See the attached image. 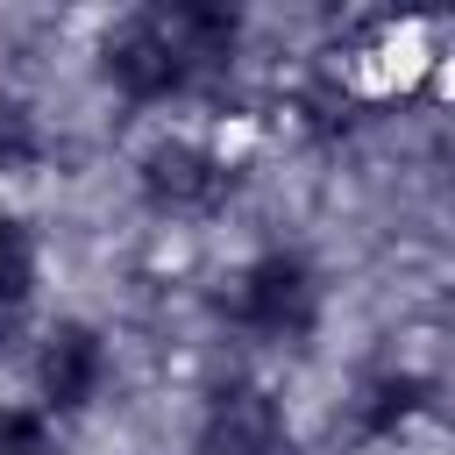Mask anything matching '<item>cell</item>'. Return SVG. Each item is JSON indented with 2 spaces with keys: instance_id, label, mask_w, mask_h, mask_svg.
Wrapping results in <instances>:
<instances>
[{
  "instance_id": "obj_5",
  "label": "cell",
  "mask_w": 455,
  "mask_h": 455,
  "mask_svg": "<svg viewBox=\"0 0 455 455\" xmlns=\"http://www.w3.org/2000/svg\"><path fill=\"white\" fill-rule=\"evenodd\" d=\"M107 377V341L85 327V320H64L43 334V355H36V384H43V405L50 412H85L92 391Z\"/></svg>"
},
{
  "instance_id": "obj_10",
  "label": "cell",
  "mask_w": 455,
  "mask_h": 455,
  "mask_svg": "<svg viewBox=\"0 0 455 455\" xmlns=\"http://www.w3.org/2000/svg\"><path fill=\"white\" fill-rule=\"evenodd\" d=\"M412 398H419V384H412V377H384V384L370 391V412H363V427H370V434L398 427V419L412 412Z\"/></svg>"
},
{
  "instance_id": "obj_2",
  "label": "cell",
  "mask_w": 455,
  "mask_h": 455,
  "mask_svg": "<svg viewBox=\"0 0 455 455\" xmlns=\"http://www.w3.org/2000/svg\"><path fill=\"white\" fill-rule=\"evenodd\" d=\"M135 171H142V192H149L156 206H171V213H206V206H220L228 185H235V171H228L206 142H185V135L149 142Z\"/></svg>"
},
{
  "instance_id": "obj_7",
  "label": "cell",
  "mask_w": 455,
  "mask_h": 455,
  "mask_svg": "<svg viewBox=\"0 0 455 455\" xmlns=\"http://www.w3.org/2000/svg\"><path fill=\"white\" fill-rule=\"evenodd\" d=\"M36 291V242L21 220H0V320H14Z\"/></svg>"
},
{
  "instance_id": "obj_4",
  "label": "cell",
  "mask_w": 455,
  "mask_h": 455,
  "mask_svg": "<svg viewBox=\"0 0 455 455\" xmlns=\"http://www.w3.org/2000/svg\"><path fill=\"white\" fill-rule=\"evenodd\" d=\"M206 455H291V427L263 384H220L206 405Z\"/></svg>"
},
{
  "instance_id": "obj_6",
  "label": "cell",
  "mask_w": 455,
  "mask_h": 455,
  "mask_svg": "<svg viewBox=\"0 0 455 455\" xmlns=\"http://www.w3.org/2000/svg\"><path fill=\"white\" fill-rule=\"evenodd\" d=\"M156 14H164V36H171L185 78L220 71V64L235 57V43H242V21H235L228 7H156Z\"/></svg>"
},
{
  "instance_id": "obj_9",
  "label": "cell",
  "mask_w": 455,
  "mask_h": 455,
  "mask_svg": "<svg viewBox=\"0 0 455 455\" xmlns=\"http://www.w3.org/2000/svg\"><path fill=\"white\" fill-rule=\"evenodd\" d=\"M0 455H57L50 419L28 405H0Z\"/></svg>"
},
{
  "instance_id": "obj_3",
  "label": "cell",
  "mask_w": 455,
  "mask_h": 455,
  "mask_svg": "<svg viewBox=\"0 0 455 455\" xmlns=\"http://www.w3.org/2000/svg\"><path fill=\"white\" fill-rule=\"evenodd\" d=\"M100 64H107V78H114L128 100H171V92L192 85L185 64H178V50H171V36H164V14H128V21L107 36Z\"/></svg>"
},
{
  "instance_id": "obj_8",
  "label": "cell",
  "mask_w": 455,
  "mask_h": 455,
  "mask_svg": "<svg viewBox=\"0 0 455 455\" xmlns=\"http://www.w3.org/2000/svg\"><path fill=\"white\" fill-rule=\"evenodd\" d=\"M36 156H43V135H36L28 107H21V100H0V171H21V164H36Z\"/></svg>"
},
{
  "instance_id": "obj_1",
  "label": "cell",
  "mask_w": 455,
  "mask_h": 455,
  "mask_svg": "<svg viewBox=\"0 0 455 455\" xmlns=\"http://www.w3.org/2000/svg\"><path fill=\"white\" fill-rule=\"evenodd\" d=\"M235 320L263 341H306L320 320V277L291 249H263L235 284Z\"/></svg>"
}]
</instances>
